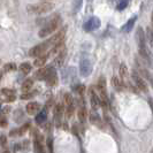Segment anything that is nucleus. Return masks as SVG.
<instances>
[{
  "label": "nucleus",
  "instance_id": "f257e3e1",
  "mask_svg": "<svg viewBox=\"0 0 153 153\" xmlns=\"http://www.w3.org/2000/svg\"><path fill=\"white\" fill-rule=\"evenodd\" d=\"M61 23H62V21H61V19H60V16H58V15L54 16L46 25H44V28L39 31V33H38L39 37H40V38H45V37H47V36H51V35L61 25Z\"/></svg>",
  "mask_w": 153,
  "mask_h": 153
},
{
  "label": "nucleus",
  "instance_id": "f03ea898",
  "mask_svg": "<svg viewBox=\"0 0 153 153\" xmlns=\"http://www.w3.org/2000/svg\"><path fill=\"white\" fill-rule=\"evenodd\" d=\"M53 4L51 2H39V4H35V5H29L28 6V12L31 13V14H37V15H40V14H45V13H48L50 11L53 9Z\"/></svg>",
  "mask_w": 153,
  "mask_h": 153
},
{
  "label": "nucleus",
  "instance_id": "7ed1b4c3",
  "mask_svg": "<svg viewBox=\"0 0 153 153\" xmlns=\"http://www.w3.org/2000/svg\"><path fill=\"white\" fill-rule=\"evenodd\" d=\"M137 39H138V48H139L141 55L145 60L150 61V56H149L146 46H145V33H144L142 28H138V30H137Z\"/></svg>",
  "mask_w": 153,
  "mask_h": 153
},
{
  "label": "nucleus",
  "instance_id": "20e7f679",
  "mask_svg": "<svg viewBox=\"0 0 153 153\" xmlns=\"http://www.w3.org/2000/svg\"><path fill=\"white\" fill-rule=\"evenodd\" d=\"M97 95L101 101V105L107 104V87H106V81L105 78H100L97 83Z\"/></svg>",
  "mask_w": 153,
  "mask_h": 153
},
{
  "label": "nucleus",
  "instance_id": "39448f33",
  "mask_svg": "<svg viewBox=\"0 0 153 153\" xmlns=\"http://www.w3.org/2000/svg\"><path fill=\"white\" fill-rule=\"evenodd\" d=\"M47 48H48V45H47L46 42L42 44H38V45L33 46L32 48L29 51V55H30L31 58H38V56H40V55L45 54V52L47 51Z\"/></svg>",
  "mask_w": 153,
  "mask_h": 153
},
{
  "label": "nucleus",
  "instance_id": "423d86ee",
  "mask_svg": "<svg viewBox=\"0 0 153 153\" xmlns=\"http://www.w3.org/2000/svg\"><path fill=\"white\" fill-rule=\"evenodd\" d=\"M132 79H134V83L136 84V87H138L141 91L146 92V91L149 90V89H147V84H146V82H145V79L139 76L137 71H134V73H132Z\"/></svg>",
  "mask_w": 153,
  "mask_h": 153
},
{
  "label": "nucleus",
  "instance_id": "0eeeda50",
  "mask_svg": "<svg viewBox=\"0 0 153 153\" xmlns=\"http://www.w3.org/2000/svg\"><path fill=\"white\" fill-rule=\"evenodd\" d=\"M65 36H66V29L60 30L59 32H56L55 35H53V36L46 42L47 45H48V47H50V46H53L55 44H59V43H61V42H64Z\"/></svg>",
  "mask_w": 153,
  "mask_h": 153
},
{
  "label": "nucleus",
  "instance_id": "6e6552de",
  "mask_svg": "<svg viewBox=\"0 0 153 153\" xmlns=\"http://www.w3.org/2000/svg\"><path fill=\"white\" fill-rule=\"evenodd\" d=\"M98 27H100V20L98 17H91L89 21L84 24V30L85 31H93L96 30Z\"/></svg>",
  "mask_w": 153,
  "mask_h": 153
},
{
  "label": "nucleus",
  "instance_id": "1a4fd4ad",
  "mask_svg": "<svg viewBox=\"0 0 153 153\" xmlns=\"http://www.w3.org/2000/svg\"><path fill=\"white\" fill-rule=\"evenodd\" d=\"M89 95H90V100H91V105H92V108L97 109L101 105V101L99 99L97 92L93 90V87H90L89 90Z\"/></svg>",
  "mask_w": 153,
  "mask_h": 153
},
{
  "label": "nucleus",
  "instance_id": "9d476101",
  "mask_svg": "<svg viewBox=\"0 0 153 153\" xmlns=\"http://www.w3.org/2000/svg\"><path fill=\"white\" fill-rule=\"evenodd\" d=\"M79 70H81V74L84 77H87L90 73H91V64L87 59H83L81 61V65H79Z\"/></svg>",
  "mask_w": 153,
  "mask_h": 153
},
{
  "label": "nucleus",
  "instance_id": "9b49d317",
  "mask_svg": "<svg viewBox=\"0 0 153 153\" xmlns=\"http://www.w3.org/2000/svg\"><path fill=\"white\" fill-rule=\"evenodd\" d=\"M45 79H46V83H47L48 87H54L58 84V75H56V73H55L53 68L51 69V71L48 73V75Z\"/></svg>",
  "mask_w": 153,
  "mask_h": 153
},
{
  "label": "nucleus",
  "instance_id": "f8f14e48",
  "mask_svg": "<svg viewBox=\"0 0 153 153\" xmlns=\"http://www.w3.org/2000/svg\"><path fill=\"white\" fill-rule=\"evenodd\" d=\"M51 69L52 68H47V67H43V68H40L36 74H35V76H36V78H38V79H45L46 77H47V75H48V73L51 71Z\"/></svg>",
  "mask_w": 153,
  "mask_h": 153
},
{
  "label": "nucleus",
  "instance_id": "ddd939ff",
  "mask_svg": "<svg viewBox=\"0 0 153 153\" xmlns=\"http://www.w3.org/2000/svg\"><path fill=\"white\" fill-rule=\"evenodd\" d=\"M39 107H40V106H39V104H38V102H29V104H28V105H27V113H28V114H30V115H33V114H35V113H37V112H38V110H39Z\"/></svg>",
  "mask_w": 153,
  "mask_h": 153
},
{
  "label": "nucleus",
  "instance_id": "4468645a",
  "mask_svg": "<svg viewBox=\"0 0 153 153\" xmlns=\"http://www.w3.org/2000/svg\"><path fill=\"white\" fill-rule=\"evenodd\" d=\"M47 58H48V54H43L38 58H35V61H33V65L36 67H43L46 61H47Z\"/></svg>",
  "mask_w": 153,
  "mask_h": 153
},
{
  "label": "nucleus",
  "instance_id": "2eb2a0df",
  "mask_svg": "<svg viewBox=\"0 0 153 153\" xmlns=\"http://www.w3.org/2000/svg\"><path fill=\"white\" fill-rule=\"evenodd\" d=\"M77 115H78V120L81 121L82 123L87 121V108H85V106H84V104L82 105V107H79V109H78V114H77Z\"/></svg>",
  "mask_w": 153,
  "mask_h": 153
},
{
  "label": "nucleus",
  "instance_id": "dca6fc26",
  "mask_svg": "<svg viewBox=\"0 0 153 153\" xmlns=\"http://www.w3.org/2000/svg\"><path fill=\"white\" fill-rule=\"evenodd\" d=\"M33 85V82L31 78H29V79H25L24 82H23V84H22V91L23 92H29L30 90H31V87H32Z\"/></svg>",
  "mask_w": 153,
  "mask_h": 153
},
{
  "label": "nucleus",
  "instance_id": "f3484780",
  "mask_svg": "<svg viewBox=\"0 0 153 153\" xmlns=\"http://www.w3.org/2000/svg\"><path fill=\"white\" fill-rule=\"evenodd\" d=\"M62 113H64V107H62V105L61 104H58L56 106H55V109H54V116L56 121H59L61 118H62Z\"/></svg>",
  "mask_w": 153,
  "mask_h": 153
},
{
  "label": "nucleus",
  "instance_id": "a211bd4d",
  "mask_svg": "<svg viewBox=\"0 0 153 153\" xmlns=\"http://www.w3.org/2000/svg\"><path fill=\"white\" fill-rule=\"evenodd\" d=\"M46 119H47V114H46V112L42 110V112H39V113L37 114V116H36V122H37L38 124H43L44 122L46 121Z\"/></svg>",
  "mask_w": 153,
  "mask_h": 153
},
{
  "label": "nucleus",
  "instance_id": "6ab92c4d",
  "mask_svg": "<svg viewBox=\"0 0 153 153\" xmlns=\"http://www.w3.org/2000/svg\"><path fill=\"white\" fill-rule=\"evenodd\" d=\"M65 58H66V48L65 50H62L59 54H58V56L55 58V64H56V66H61L62 65V62L65 61Z\"/></svg>",
  "mask_w": 153,
  "mask_h": 153
},
{
  "label": "nucleus",
  "instance_id": "aec40b11",
  "mask_svg": "<svg viewBox=\"0 0 153 153\" xmlns=\"http://www.w3.org/2000/svg\"><path fill=\"white\" fill-rule=\"evenodd\" d=\"M136 16H134L132 19H130L129 21L126 23V25H124V28H123V31H127V32H129L131 29L134 28V24H135V22H136Z\"/></svg>",
  "mask_w": 153,
  "mask_h": 153
},
{
  "label": "nucleus",
  "instance_id": "412c9836",
  "mask_svg": "<svg viewBox=\"0 0 153 153\" xmlns=\"http://www.w3.org/2000/svg\"><path fill=\"white\" fill-rule=\"evenodd\" d=\"M112 83H113V87H115L116 90H123V83H122V81H121L120 78H118V77H113V79H112Z\"/></svg>",
  "mask_w": 153,
  "mask_h": 153
},
{
  "label": "nucleus",
  "instance_id": "4be33fe9",
  "mask_svg": "<svg viewBox=\"0 0 153 153\" xmlns=\"http://www.w3.org/2000/svg\"><path fill=\"white\" fill-rule=\"evenodd\" d=\"M20 70H21L23 74H29L30 71H31V65L29 64V62H23V64H21V66H20Z\"/></svg>",
  "mask_w": 153,
  "mask_h": 153
},
{
  "label": "nucleus",
  "instance_id": "5701e85b",
  "mask_svg": "<svg viewBox=\"0 0 153 153\" xmlns=\"http://www.w3.org/2000/svg\"><path fill=\"white\" fill-rule=\"evenodd\" d=\"M90 121L93 123V124H96V126H102V121H101V119L99 118V115H97V114H92V115H90Z\"/></svg>",
  "mask_w": 153,
  "mask_h": 153
},
{
  "label": "nucleus",
  "instance_id": "b1692460",
  "mask_svg": "<svg viewBox=\"0 0 153 153\" xmlns=\"http://www.w3.org/2000/svg\"><path fill=\"white\" fill-rule=\"evenodd\" d=\"M120 76L122 77V79H126L128 77V68L124 64L120 66Z\"/></svg>",
  "mask_w": 153,
  "mask_h": 153
},
{
  "label": "nucleus",
  "instance_id": "393cba45",
  "mask_svg": "<svg viewBox=\"0 0 153 153\" xmlns=\"http://www.w3.org/2000/svg\"><path fill=\"white\" fill-rule=\"evenodd\" d=\"M74 112H75L74 104L68 105V106H67V108H66V116H67L68 119H69V118H71V116H73V114H74Z\"/></svg>",
  "mask_w": 153,
  "mask_h": 153
},
{
  "label": "nucleus",
  "instance_id": "a878e982",
  "mask_svg": "<svg viewBox=\"0 0 153 153\" xmlns=\"http://www.w3.org/2000/svg\"><path fill=\"white\" fill-rule=\"evenodd\" d=\"M16 65L15 64H13V62H11V64H7V65H5V67H4V70L5 71H7V73H12V71H15L16 70Z\"/></svg>",
  "mask_w": 153,
  "mask_h": 153
},
{
  "label": "nucleus",
  "instance_id": "bb28decb",
  "mask_svg": "<svg viewBox=\"0 0 153 153\" xmlns=\"http://www.w3.org/2000/svg\"><path fill=\"white\" fill-rule=\"evenodd\" d=\"M128 4H129V0H120L118 4V9H120V11L124 9L128 6Z\"/></svg>",
  "mask_w": 153,
  "mask_h": 153
},
{
  "label": "nucleus",
  "instance_id": "cd10ccee",
  "mask_svg": "<svg viewBox=\"0 0 153 153\" xmlns=\"http://www.w3.org/2000/svg\"><path fill=\"white\" fill-rule=\"evenodd\" d=\"M1 92H2V95H5L6 97H8V96H15V93H14V91L11 90V89H2L1 90Z\"/></svg>",
  "mask_w": 153,
  "mask_h": 153
},
{
  "label": "nucleus",
  "instance_id": "c85d7f7f",
  "mask_svg": "<svg viewBox=\"0 0 153 153\" xmlns=\"http://www.w3.org/2000/svg\"><path fill=\"white\" fill-rule=\"evenodd\" d=\"M73 97H71V95H69V93H66L65 95V101H66V105L68 106V105H71L73 104Z\"/></svg>",
  "mask_w": 153,
  "mask_h": 153
},
{
  "label": "nucleus",
  "instance_id": "c756f323",
  "mask_svg": "<svg viewBox=\"0 0 153 153\" xmlns=\"http://www.w3.org/2000/svg\"><path fill=\"white\" fill-rule=\"evenodd\" d=\"M33 97V92H24L23 95L21 96V99L22 100H27V99H30V98H32Z\"/></svg>",
  "mask_w": 153,
  "mask_h": 153
},
{
  "label": "nucleus",
  "instance_id": "7c9ffc66",
  "mask_svg": "<svg viewBox=\"0 0 153 153\" xmlns=\"http://www.w3.org/2000/svg\"><path fill=\"white\" fill-rule=\"evenodd\" d=\"M29 127H30V124H29V123H27V124H23L21 128L19 129V131H20V135H23L24 132H27V131H28V129H29Z\"/></svg>",
  "mask_w": 153,
  "mask_h": 153
},
{
  "label": "nucleus",
  "instance_id": "2f4dec72",
  "mask_svg": "<svg viewBox=\"0 0 153 153\" xmlns=\"http://www.w3.org/2000/svg\"><path fill=\"white\" fill-rule=\"evenodd\" d=\"M7 126H8V121H7V119L0 118V127H1V128H6Z\"/></svg>",
  "mask_w": 153,
  "mask_h": 153
},
{
  "label": "nucleus",
  "instance_id": "473e14b6",
  "mask_svg": "<svg viewBox=\"0 0 153 153\" xmlns=\"http://www.w3.org/2000/svg\"><path fill=\"white\" fill-rule=\"evenodd\" d=\"M139 71H141V74H142L143 76H145V78H149V79H150V75H149V71H147L146 69H139Z\"/></svg>",
  "mask_w": 153,
  "mask_h": 153
},
{
  "label": "nucleus",
  "instance_id": "72a5a7b5",
  "mask_svg": "<svg viewBox=\"0 0 153 153\" xmlns=\"http://www.w3.org/2000/svg\"><path fill=\"white\" fill-rule=\"evenodd\" d=\"M11 137H15V136H20V131H19V129H15V130H12L11 131Z\"/></svg>",
  "mask_w": 153,
  "mask_h": 153
},
{
  "label": "nucleus",
  "instance_id": "f704fd0d",
  "mask_svg": "<svg viewBox=\"0 0 153 153\" xmlns=\"http://www.w3.org/2000/svg\"><path fill=\"white\" fill-rule=\"evenodd\" d=\"M76 91L78 92V93H83V91H84V85H78V87H76Z\"/></svg>",
  "mask_w": 153,
  "mask_h": 153
},
{
  "label": "nucleus",
  "instance_id": "c9c22d12",
  "mask_svg": "<svg viewBox=\"0 0 153 153\" xmlns=\"http://www.w3.org/2000/svg\"><path fill=\"white\" fill-rule=\"evenodd\" d=\"M6 143H7V139H6V137H5V136H2V137L0 138V144H1L2 146H5V145H6Z\"/></svg>",
  "mask_w": 153,
  "mask_h": 153
},
{
  "label": "nucleus",
  "instance_id": "e433bc0d",
  "mask_svg": "<svg viewBox=\"0 0 153 153\" xmlns=\"http://www.w3.org/2000/svg\"><path fill=\"white\" fill-rule=\"evenodd\" d=\"M16 99L15 96H8V97H6V101H8V102H12V101H14Z\"/></svg>",
  "mask_w": 153,
  "mask_h": 153
},
{
  "label": "nucleus",
  "instance_id": "4c0bfd02",
  "mask_svg": "<svg viewBox=\"0 0 153 153\" xmlns=\"http://www.w3.org/2000/svg\"><path fill=\"white\" fill-rule=\"evenodd\" d=\"M147 32H149V38H150V43L152 44V29L149 28L147 29Z\"/></svg>",
  "mask_w": 153,
  "mask_h": 153
},
{
  "label": "nucleus",
  "instance_id": "58836bf2",
  "mask_svg": "<svg viewBox=\"0 0 153 153\" xmlns=\"http://www.w3.org/2000/svg\"><path fill=\"white\" fill-rule=\"evenodd\" d=\"M47 146H48L50 151H52V150H53V147H52V139H47Z\"/></svg>",
  "mask_w": 153,
  "mask_h": 153
},
{
  "label": "nucleus",
  "instance_id": "ea45409f",
  "mask_svg": "<svg viewBox=\"0 0 153 153\" xmlns=\"http://www.w3.org/2000/svg\"><path fill=\"white\" fill-rule=\"evenodd\" d=\"M9 112V107H5L4 108V113H8Z\"/></svg>",
  "mask_w": 153,
  "mask_h": 153
},
{
  "label": "nucleus",
  "instance_id": "a19ab883",
  "mask_svg": "<svg viewBox=\"0 0 153 153\" xmlns=\"http://www.w3.org/2000/svg\"><path fill=\"white\" fill-rule=\"evenodd\" d=\"M1 76H2V75H1V74H0V79H1Z\"/></svg>",
  "mask_w": 153,
  "mask_h": 153
}]
</instances>
